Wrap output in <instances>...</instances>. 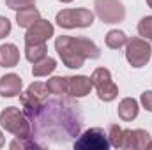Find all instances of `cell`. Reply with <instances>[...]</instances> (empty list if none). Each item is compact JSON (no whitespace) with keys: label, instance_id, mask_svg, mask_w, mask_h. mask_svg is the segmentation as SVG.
<instances>
[{"label":"cell","instance_id":"cell-23","mask_svg":"<svg viewBox=\"0 0 152 150\" xmlns=\"http://www.w3.org/2000/svg\"><path fill=\"white\" fill-rule=\"evenodd\" d=\"M122 133H124V129L120 127V125H110V129H108V140H110V145L115 147V149H120V141H122Z\"/></svg>","mask_w":152,"mask_h":150},{"label":"cell","instance_id":"cell-17","mask_svg":"<svg viewBox=\"0 0 152 150\" xmlns=\"http://www.w3.org/2000/svg\"><path fill=\"white\" fill-rule=\"evenodd\" d=\"M50 94L53 95H66L67 94V76H53L46 81Z\"/></svg>","mask_w":152,"mask_h":150},{"label":"cell","instance_id":"cell-18","mask_svg":"<svg viewBox=\"0 0 152 150\" xmlns=\"http://www.w3.org/2000/svg\"><path fill=\"white\" fill-rule=\"evenodd\" d=\"M46 51H48L46 42H42V44H25V57L30 64H36L37 60L44 58Z\"/></svg>","mask_w":152,"mask_h":150},{"label":"cell","instance_id":"cell-8","mask_svg":"<svg viewBox=\"0 0 152 150\" xmlns=\"http://www.w3.org/2000/svg\"><path fill=\"white\" fill-rule=\"evenodd\" d=\"M112 147L108 140V133L101 127H90L80 138H76L75 149L76 150H108Z\"/></svg>","mask_w":152,"mask_h":150},{"label":"cell","instance_id":"cell-20","mask_svg":"<svg viewBox=\"0 0 152 150\" xmlns=\"http://www.w3.org/2000/svg\"><path fill=\"white\" fill-rule=\"evenodd\" d=\"M12 150H28V149H42L41 147V143H37L34 138H16V140H12L11 141V145H9Z\"/></svg>","mask_w":152,"mask_h":150},{"label":"cell","instance_id":"cell-15","mask_svg":"<svg viewBox=\"0 0 152 150\" xmlns=\"http://www.w3.org/2000/svg\"><path fill=\"white\" fill-rule=\"evenodd\" d=\"M39 18H41V12H39V9H36V5H28V7H23V9L16 11V23L21 28H28Z\"/></svg>","mask_w":152,"mask_h":150},{"label":"cell","instance_id":"cell-4","mask_svg":"<svg viewBox=\"0 0 152 150\" xmlns=\"http://www.w3.org/2000/svg\"><path fill=\"white\" fill-rule=\"evenodd\" d=\"M48 95H50V90H48L46 83H42V81H34L32 85L27 87L25 92L20 94L21 108H23V113L27 115L28 120L39 111V108H41L42 103L48 99Z\"/></svg>","mask_w":152,"mask_h":150},{"label":"cell","instance_id":"cell-31","mask_svg":"<svg viewBox=\"0 0 152 150\" xmlns=\"http://www.w3.org/2000/svg\"><path fill=\"white\" fill-rule=\"evenodd\" d=\"M147 149H152V141L149 143V145H147Z\"/></svg>","mask_w":152,"mask_h":150},{"label":"cell","instance_id":"cell-22","mask_svg":"<svg viewBox=\"0 0 152 150\" xmlns=\"http://www.w3.org/2000/svg\"><path fill=\"white\" fill-rule=\"evenodd\" d=\"M138 34L140 37L152 41V16H143L138 23Z\"/></svg>","mask_w":152,"mask_h":150},{"label":"cell","instance_id":"cell-28","mask_svg":"<svg viewBox=\"0 0 152 150\" xmlns=\"http://www.w3.org/2000/svg\"><path fill=\"white\" fill-rule=\"evenodd\" d=\"M5 145V138H4V134H2V131H0V149Z\"/></svg>","mask_w":152,"mask_h":150},{"label":"cell","instance_id":"cell-5","mask_svg":"<svg viewBox=\"0 0 152 150\" xmlns=\"http://www.w3.org/2000/svg\"><path fill=\"white\" fill-rule=\"evenodd\" d=\"M152 57V46L149 41L143 37H127L126 42V60L129 62L131 67L140 69L145 67L151 62Z\"/></svg>","mask_w":152,"mask_h":150},{"label":"cell","instance_id":"cell-13","mask_svg":"<svg viewBox=\"0 0 152 150\" xmlns=\"http://www.w3.org/2000/svg\"><path fill=\"white\" fill-rule=\"evenodd\" d=\"M117 111H118L120 120H124V122H133V120L138 117V113H140L138 101L133 99V97H124V99L118 103Z\"/></svg>","mask_w":152,"mask_h":150},{"label":"cell","instance_id":"cell-19","mask_svg":"<svg viewBox=\"0 0 152 150\" xmlns=\"http://www.w3.org/2000/svg\"><path fill=\"white\" fill-rule=\"evenodd\" d=\"M104 42H106V46H108L110 50H120L122 46H126V42H127V36H126L122 30L115 28V30H110V32L106 34Z\"/></svg>","mask_w":152,"mask_h":150},{"label":"cell","instance_id":"cell-16","mask_svg":"<svg viewBox=\"0 0 152 150\" xmlns=\"http://www.w3.org/2000/svg\"><path fill=\"white\" fill-rule=\"evenodd\" d=\"M55 69H57V60L46 55L44 58L37 60V62H36V64L32 66V74L36 76V78H41V76H48V74H51V73H53Z\"/></svg>","mask_w":152,"mask_h":150},{"label":"cell","instance_id":"cell-14","mask_svg":"<svg viewBox=\"0 0 152 150\" xmlns=\"http://www.w3.org/2000/svg\"><path fill=\"white\" fill-rule=\"evenodd\" d=\"M20 64V50L12 42H5L0 46V66L2 67H16Z\"/></svg>","mask_w":152,"mask_h":150},{"label":"cell","instance_id":"cell-24","mask_svg":"<svg viewBox=\"0 0 152 150\" xmlns=\"http://www.w3.org/2000/svg\"><path fill=\"white\" fill-rule=\"evenodd\" d=\"M122 150H134V134L133 129H124L122 133V141H120Z\"/></svg>","mask_w":152,"mask_h":150},{"label":"cell","instance_id":"cell-29","mask_svg":"<svg viewBox=\"0 0 152 150\" xmlns=\"http://www.w3.org/2000/svg\"><path fill=\"white\" fill-rule=\"evenodd\" d=\"M145 2H147V5H149V7L152 9V0H145Z\"/></svg>","mask_w":152,"mask_h":150},{"label":"cell","instance_id":"cell-9","mask_svg":"<svg viewBox=\"0 0 152 150\" xmlns=\"http://www.w3.org/2000/svg\"><path fill=\"white\" fill-rule=\"evenodd\" d=\"M94 9L97 18L108 25L120 23L126 18V7L120 0H94Z\"/></svg>","mask_w":152,"mask_h":150},{"label":"cell","instance_id":"cell-3","mask_svg":"<svg viewBox=\"0 0 152 150\" xmlns=\"http://www.w3.org/2000/svg\"><path fill=\"white\" fill-rule=\"evenodd\" d=\"M0 125L16 138H30V120L27 118L23 110L16 106H7L2 110Z\"/></svg>","mask_w":152,"mask_h":150},{"label":"cell","instance_id":"cell-1","mask_svg":"<svg viewBox=\"0 0 152 150\" xmlns=\"http://www.w3.org/2000/svg\"><path fill=\"white\" fill-rule=\"evenodd\" d=\"M83 113L75 97H48L39 111L30 118V138L46 149L50 143H67L80 136Z\"/></svg>","mask_w":152,"mask_h":150},{"label":"cell","instance_id":"cell-7","mask_svg":"<svg viewBox=\"0 0 152 150\" xmlns=\"http://www.w3.org/2000/svg\"><path fill=\"white\" fill-rule=\"evenodd\" d=\"M90 81H92V87L96 88L97 92V97L104 103H112L113 99H117L118 95V87L113 83L112 79V73L110 69L106 67H97L92 76H90Z\"/></svg>","mask_w":152,"mask_h":150},{"label":"cell","instance_id":"cell-30","mask_svg":"<svg viewBox=\"0 0 152 150\" xmlns=\"http://www.w3.org/2000/svg\"><path fill=\"white\" fill-rule=\"evenodd\" d=\"M60 2H64V4H69V2H73V0H60Z\"/></svg>","mask_w":152,"mask_h":150},{"label":"cell","instance_id":"cell-2","mask_svg":"<svg viewBox=\"0 0 152 150\" xmlns=\"http://www.w3.org/2000/svg\"><path fill=\"white\" fill-rule=\"evenodd\" d=\"M55 51L58 53L62 64L69 69L83 67L85 60H96L101 57L99 46L88 37H73V36H60L55 39Z\"/></svg>","mask_w":152,"mask_h":150},{"label":"cell","instance_id":"cell-11","mask_svg":"<svg viewBox=\"0 0 152 150\" xmlns=\"http://www.w3.org/2000/svg\"><path fill=\"white\" fill-rule=\"evenodd\" d=\"M92 81L88 76L78 74V76H67V95L80 99V97H85L90 94L92 90Z\"/></svg>","mask_w":152,"mask_h":150},{"label":"cell","instance_id":"cell-21","mask_svg":"<svg viewBox=\"0 0 152 150\" xmlns=\"http://www.w3.org/2000/svg\"><path fill=\"white\" fill-rule=\"evenodd\" d=\"M134 134V150H143L147 149V145L151 143V134L145 129H133Z\"/></svg>","mask_w":152,"mask_h":150},{"label":"cell","instance_id":"cell-27","mask_svg":"<svg viewBox=\"0 0 152 150\" xmlns=\"http://www.w3.org/2000/svg\"><path fill=\"white\" fill-rule=\"evenodd\" d=\"M11 34V21L5 16H0V39L7 37Z\"/></svg>","mask_w":152,"mask_h":150},{"label":"cell","instance_id":"cell-6","mask_svg":"<svg viewBox=\"0 0 152 150\" xmlns=\"http://www.w3.org/2000/svg\"><path fill=\"white\" fill-rule=\"evenodd\" d=\"M55 23L62 28H85L94 23V12L85 7L62 9L55 16Z\"/></svg>","mask_w":152,"mask_h":150},{"label":"cell","instance_id":"cell-26","mask_svg":"<svg viewBox=\"0 0 152 150\" xmlns=\"http://www.w3.org/2000/svg\"><path fill=\"white\" fill-rule=\"evenodd\" d=\"M140 103H142V106H143L147 111L152 113V90H145V92L142 94Z\"/></svg>","mask_w":152,"mask_h":150},{"label":"cell","instance_id":"cell-10","mask_svg":"<svg viewBox=\"0 0 152 150\" xmlns=\"http://www.w3.org/2000/svg\"><path fill=\"white\" fill-rule=\"evenodd\" d=\"M55 28L48 20L39 18L34 25H30L25 32V44H42L48 42V39L53 37Z\"/></svg>","mask_w":152,"mask_h":150},{"label":"cell","instance_id":"cell-25","mask_svg":"<svg viewBox=\"0 0 152 150\" xmlns=\"http://www.w3.org/2000/svg\"><path fill=\"white\" fill-rule=\"evenodd\" d=\"M5 5L12 11H18V9L28 7V5H36V0H5Z\"/></svg>","mask_w":152,"mask_h":150},{"label":"cell","instance_id":"cell-12","mask_svg":"<svg viewBox=\"0 0 152 150\" xmlns=\"http://www.w3.org/2000/svg\"><path fill=\"white\" fill-rule=\"evenodd\" d=\"M21 88H23V81L18 74L9 73L0 78V95L2 97H16L21 94Z\"/></svg>","mask_w":152,"mask_h":150}]
</instances>
